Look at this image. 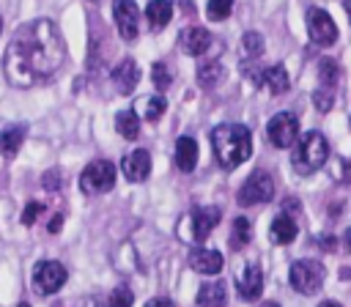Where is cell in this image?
Returning a JSON list of instances; mask_svg holds the SVG:
<instances>
[{"label":"cell","instance_id":"6da1fadb","mask_svg":"<svg viewBox=\"0 0 351 307\" xmlns=\"http://www.w3.org/2000/svg\"><path fill=\"white\" fill-rule=\"evenodd\" d=\"M66 60V44L49 19L22 25L5 47L3 71L14 88H33L52 79Z\"/></svg>","mask_w":351,"mask_h":307},{"label":"cell","instance_id":"7a4b0ae2","mask_svg":"<svg viewBox=\"0 0 351 307\" xmlns=\"http://www.w3.org/2000/svg\"><path fill=\"white\" fill-rule=\"evenodd\" d=\"M211 148L219 162V167L233 170L252 154V134L241 123H222L211 132Z\"/></svg>","mask_w":351,"mask_h":307},{"label":"cell","instance_id":"3957f363","mask_svg":"<svg viewBox=\"0 0 351 307\" xmlns=\"http://www.w3.org/2000/svg\"><path fill=\"white\" fill-rule=\"evenodd\" d=\"M326 159H329V143L321 132H304L299 137V145H296L293 156H291L296 173H302V175L315 173L318 167L326 164Z\"/></svg>","mask_w":351,"mask_h":307},{"label":"cell","instance_id":"277c9868","mask_svg":"<svg viewBox=\"0 0 351 307\" xmlns=\"http://www.w3.org/2000/svg\"><path fill=\"white\" fill-rule=\"evenodd\" d=\"M288 277H291L293 291H299V293H304V296H313V293H318V288L324 285L326 269H324V263L304 258V260H293V263H291Z\"/></svg>","mask_w":351,"mask_h":307},{"label":"cell","instance_id":"5b68a950","mask_svg":"<svg viewBox=\"0 0 351 307\" xmlns=\"http://www.w3.org/2000/svg\"><path fill=\"white\" fill-rule=\"evenodd\" d=\"M115 186V164L107 159L90 162L80 175V189L85 195H104Z\"/></svg>","mask_w":351,"mask_h":307},{"label":"cell","instance_id":"8992f818","mask_svg":"<svg viewBox=\"0 0 351 307\" xmlns=\"http://www.w3.org/2000/svg\"><path fill=\"white\" fill-rule=\"evenodd\" d=\"M274 197V181L266 170H255L250 173V178L241 184L236 200L239 206H258V203H269Z\"/></svg>","mask_w":351,"mask_h":307},{"label":"cell","instance_id":"52a82bcc","mask_svg":"<svg viewBox=\"0 0 351 307\" xmlns=\"http://www.w3.org/2000/svg\"><path fill=\"white\" fill-rule=\"evenodd\" d=\"M266 137L277 148H291L296 143V137H299V118L293 112H277L266 123Z\"/></svg>","mask_w":351,"mask_h":307},{"label":"cell","instance_id":"ba28073f","mask_svg":"<svg viewBox=\"0 0 351 307\" xmlns=\"http://www.w3.org/2000/svg\"><path fill=\"white\" fill-rule=\"evenodd\" d=\"M66 282V266L58 260H41L33 269V285L38 293H58L60 285Z\"/></svg>","mask_w":351,"mask_h":307},{"label":"cell","instance_id":"9c48e42d","mask_svg":"<svg viewBox=\"0 0 351 307\" xmlns=\"http://www.w3.org/2000/svg\"><path fill=\"white\" fill-rule=\"evenodd\" d=\"M307 33L318 47H332L337 41V25L324 8H310L307 11Z\"/></svg>","mask_w":351,"mask_h":307},{"label":"cell","instance_id":"30bf717a","mask_svg":"<svg viewBox=\"0 0 351 307\" xmlns=\"http://www.w3.org/2000/svg\"><path fill=\"white\" fill-rule=\"evenodd\" d=\"M112 16L118 25V33L123 41H132L140 30V8L134 0H115L112 3Z\"/></svg>","mask_w":351,"mask_h":307},{"label":"cell","instance_id":"8fae6325","mask_svg":"<svg viewBox=\"0 0 351 307\" xmlns=\"http://www.w3.org/2000/svg\"><path fill=\"white\" fill-rule=\"evenodd\" d=\"M236 288H239L241 299H247V302L258 299L261 291H263V271H261V266L258 263H244L239 269V274H236Z\"/></svg>","mask_w":351,"mask_h":307},{"label":"cell","instance_id":"7c38bea8","mask_svg":"<svg viewBox=\"0 0 351 307\" xmlns=\"http://www.w3.org/2000/svg\"><path fill=\"white\" fill-rule=\"evenodd\" d=\"M121 170H123V175H126L129 181H134V184L145 181L148 173H151V154H148L145 148H134L132 154H126V156L121 159Z\"/></svg>","mask_w":351,"mask_h":307},{"label":"cell","instance_id":"4fadbf2b","mask_svg":"<svg viewBox=\"0 0 351 307\" xmlns=\"http://www.w3.org/2000/svg\"><path fill=\"white\" fill-rule=\"evenodd\" d=\"M186 219H189V225H192V238H195V241H203V238L217 228V222H219V208H217V206H200V208H195Z\"/></svg>","mask_w":351,"mask_h":307},{"label":"cell","instance_id":"5bb4252c","mask_svg":"<svg viewBox=\"0 0 351 307\" xmlns=\"http://www.w3.org/2000/svg\"><path fill=\"white\" fill-rule=\"evenodd\" d=\"M178 44H181V49L186 52V55H203L208 47H211V33L206 30V27H197V25H192V27H184L181 30V36H178Z\"/></svg>","mask_w":351,"mask_h":307},{"label":"cell","instance_id":"9a60e30c","mask_svg":"<svg viewBox=\"0 0 351 307\" xmlns=\"http://www.w3.org/2000/svg\"><path fill=\"white\" fill-rule=\"evenodd\" d=\"M189 266L197 271V274H219L225 260L217 249H206V247H197L189 252Z\"/></svg>","mask_w":351,"mask_h":307},{"label":"cell","instance_id":"2e32d148","mask_svg":"<svg viewBox=\"0 0 351 307\" xmlns=\"http://www.w3.org/2000/svg\"><path fill=\"white\" fill-rule=\"evenodd\" d=\"M110 77H112V82H115V88H118L121 93H129V90L140 82V69H137V63H134V60H129V58H126V60H121V63L112 69V74H110Z\"/></svg>","mask_w":351,"mask_h":307},{"label":"cell","instance_id":"e0dca14e","mask_svg":"<svg viewBox=\"0 0 351 307\" xmlns=\"http://www.w3.org/2000/svg\"><path fill=\"white\" fill-rule=\"evenodd\" d=\"M197 164V143L192 137H178L176 140V167L184 173H192Z\"/></svg>","mask_w":351,"mask_h":307},{"label":"cell","instance_id":"ac0fdd59","mask_svg":"<svg viewBox=\"0 0 351 307\" xmlns=\"http://www.w3.org/2000/svg\"><path fill=\"white\" fill-rule=\"evenodd\" d=\"M170 16H173V0H151L145 5V19H148V27L151 30L167 27Z\"/></svg>","mask_w":351,"mask_h":307},{"label":"cell","instance_id":"d6986e66","mask_svg":"<svg viewBox=\"0 0 351 307\" xmlns=\"http://www.w3.org/2000/svg\"><path fill=\"white\" fill-rule=\"evenodd\" d=\"M261 85H266L271 93H285L291 88V79H288V71L282 66H269L261 71Z\"/></svg>","mask_w":351,"mask_h":307},{"label":"cell","instance_id":"ffe728a7","mask_svg":"<svg viewBox=\"0 0 351 307\" xmlns=\"http://www.w3.org/2000/svg\"><path fill=\"white\" fill-rule=\"evenodd\" d=\"M228 302V291L222 282H206L197 291V307H225Z\"/></svg>","mask_w":351,"mask_h":307},{"label":"cell","instance_id":"44dd1931","mask_svg":"<svg viewBox=\"0 0 351 307\" xmlns=\"http://www.w3.org/2000/svg\"><path fill=\"white\" fill-rule=\"evenodd\" d=\"M293 238H296V222L288 214L274 217V222H271V241L274 244H291Z\"/></svg>","mask_w":351,"mask_h":307},{"label":"cell","instance_id":"7402d4cb","mask_svg":"<svg viewBox=\"0 0 351 307\" xmlns=\"http://www.w3.org/2000/svg\"><path fill=\"white\" fill-rule=\"evenodd\" d=\"M115 129L121 132V137L126 140H137L140 137V115L134 110H121L115 115Z\"/></svg>","mask_w":351,"mask_h":307},{"label":"cell","instance_id":"603a6c76","mask_svg":"<svg viewBox=\"0 0 351 307\" xmlns=\"http://www.w3.org/2000/svg\"><path fill=\"white\" fill-rule=\"evenodd\" d=\"M22 143H25V126H8L5 132H0V154L14 156Z\"/></svg>","mask_w":351,"mask_h":307},{"label":"cell","instance_id":"cb8c5ba5","mask_svg":"<svg viewBox=\"0 0 351 307\" xmlns=\"http://www.w3.org/2000/svg\"><path fill=\"white\" fill-rule=\"evenodd\" d=\"M252 238V225L247 217H236L233 219V228H230V247L233 249H241L247 247V241Z\"/></svg>","mask_w":351,"mask_h":307},{"label":"cell","instance_id":"d4e9b609","mask_svg":"<svg viewBox=\"0 0 351 307\" xmlns=\"http://www.w3.org/2000/svg\"><path fill=\"white\" fill-rule=\"evenodd\" d=\"M337 77H340V69H337V63H335L332 58L318 60V79H321V88H332V90H335Z\"/></svg>","mask_w":351,"mask_h":307},{"label":"cell","instance_id":"484cf974","mask_svg":"<svg viewBox=\"0 0 351 307\" xmlns=\"http://www.w3.org/2000/svg\"><path fill=\"white\" fill-rule=\"evenodd\" d=\"M140 107H143V118L145 121H159L162 115H165V107H167V101L162 99V96H145L143 101H140Z\"/></svg>","mask_w":351,"mask_h":307},{"label":"cell","instance_id":"4316f807","mask_svg":"<svg viewBox=\"0 0 351 307\" xmlns=\"http://www.w3.org/2000/svg\"><path fill=\"white\" fill-rule=\"evenodd\" d=\"M219 77H222V63H219V60H208V63H203V66L197 69V82L206 85V88L217 85Z\"/></svg>","mask_w":351,"mask_h":307},{"label":"cell","instance_id":"83f0119b","mask_svg":"<svg viewBox=\"0 0 351 307\" xmlns=\"http://www.w3.org/2000/svg\"><path fill=\"white\" fill-rule=\"evenodd\" d=\"M132 302H134V293L126 285L112 288L110 296H107V307H132Z\"/></svg>","mask_w":351,"mask_h":307},{"label":"cell","instance_id":"f1b7e54d","mask_svg":"<svg viewBox=\"0 0 351 307\" xmlns=\"http://www.w3.org/2000/svg\"><path fill=\"white\" fill-rule=\"evenodd\" d=\"M230 11H233V0H208V5H206L208 19H214V22L230 16Z\"/></svg>","mask_w":351,"mask_h":307},{"label":"cell","instance_id":"f546056e","mask_svg":"<svg viewBox=\"0 0 351 307\" xmlns=\"http://www.w3.org/2000/svg\"><path fill=\"white\" fill-rule=\"evenodd\" d=\"M241 47H244V55L258 58V55L263 52V36H261V33H244Z\"/></svg>","mask_w":351,"mask_h":307},{"label":"cell","instance_id":"4dcf8cb0","mask_svg":"<svg viewBox=\"0 0 351 307\" xmlns=\"http://www.w3.org/2000/svg\"><path fill=\"white\" fill-rule=\"evenodd\" d=\"M313 101H315V107H318L321 112H326V110L332 107V101H335V90H332V88H318V90L313 93Z\"/></svg>","mask_w":351,"mask_h":307},{"label":"cell","instance_id":"1f68e13d","mask_svg":"<svg viewBox=\"0 0 351 307\" xmlns=\"http://www.w3.org/2000/svg\"><path fill=\"white\" fill-rule=\"evenodd\" d=\"M151 79H154V88H167V85H170V71H167V66H165V63H154Z\"/></svg>","mask_w":351,"mask_h":307},{"label":"cell","instance_id":"d6a6232c","mask_svg":"<svg viewBox=\"0 0 351 307\" xmlns=\"http://www.w3.org/2000/svg\"><path fill=\"white\" fill-rule=\"evenodd\" d=\"M44 211V203H38V200H30L27 206H25V211H22V225H33L36 222V217Z\"/></svg>","mask_w":351,"mask_h":307},{"label":"cell","instance_id":"836d02e7","mask_svg":"<svg viewBox=\"0 0 351 307\" xmlns=\"http://www.w3.org/2000/svg\"><path fill=\"white\" fill-rule=\"evenodd\" d=\"M145 307H176V304H173L170 299H162V296H159V299H148Z\"/></svg>","mask_w":351,"mask_h":307},{"label":"cell","instance_id":"e575fe53","mask_svg":"<svg viewBox=\"0 0 351 307\" xmlns=\"http://www.w3.org/2000/svg\"><path fill=\"white\" fill-rule=\"evenodd\" d=\"M60 225H63V217H60V214H55V217H52V222H49V233H58V230H60Z\"/></svg>","mask_w":351,"mask_h":307},{"label":"cell","instance_id":"d590c367","mask_svg":"<svg viewBox=\"0 0 351 307\" xmlns=\"http://www.w3.org/2000/svg\"><path fill=\"white\" fill-rule=\"evenodd\" d=\"M343 247H346V249L351 252V228H348V230L343 233Z\"/></svg>","mask_w":351,"mask_h":307},{"label":"cell","instance_id":"8d00e7d4","mask_svg":"<svg viewBox=\"0 0 351 307\" xmlns=\"http://www.w3.org/2000/svg\"><path fill=\"white\" fill-rule=\"evenodd\" d=\"M318 307H340V304H337V302H332V299H329V302H321V304H318Z\"/></svg>","mask_w":351,"mask_h":307},{"label":"cell","instance_id":"74e56055","mask_svg":"<svg viewBox=\"0 0 351 307\" xmlns=\"http://www.w3.org/2000/svg\"><path fill=\"white\" fill-rule=\"evenodd\" d=\"M261 307H280V304H277V302H263Z\"/></svg>","mask_w":351,"mask_h":307},{"label":"cell","instance_id":"f35d334b","mask_svg":"<svg viewBox=\"0 0 351 307\" xmlns=\"http://www.w3.org/2000/svg\"><path fill=\"white\" fill-rule=\"evenodd\" d=\"M346 5H348V14H351V0H348V3H346Z\"/></svg>","mask_w":351,"mask_h":307},{"label":"cell","instance_id":"ab89813d","mask_svg":"<svg viewBox=\"0 0 351 307\" xmlns=\"http://www.w3.org/2000/svg\"><path fill=\"white\" fill-rule=\"evenodd\" d=\"M19 307H30V304H25V302H22V304H19Z\"/></svg>","mask_w":351,"mask_h":307},{"label":"cell","instance_id":"60d3db41","mask_svg":"<svg viewBox=\"0 0 351 307\" xmlns=\"http://www.w3.org/2000/svg\"><path fill=\"white\" fill-rule=\"evenodd\" d=\"M0 27H3V19H0Z\"/></svg>","mask_w":351,"mask_h":307}]
</instances>
